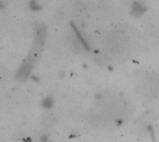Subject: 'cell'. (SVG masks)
Wrapping results in <instances>:
<instances>
[]
</instances>
